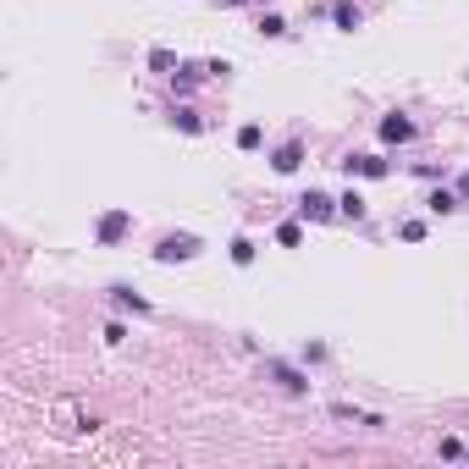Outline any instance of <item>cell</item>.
Segmentation results:
<instances>
[{
	"label": "cell",
	"mask_w": 469,
	"mask_h": 469,
	"mask_svg": "<svg viewBox=\"0 0 469 469\" xmlns=\"http://www.w3.org/2000/svg\"><path fill=\"white\" fill-rule=\"evenodd\" d=\"M193 254H199V237H188V232L160 237V249H155V259H160V265H177V259H193Z\"/></svg>",
	"instance_id": "6da1fadb"
},
{
	"label": "cell",
	"mask_w": 469,
	"mask_h": 469,
	"mask_svg": "<svg viewBox=\"0 0 469 469\" xmlns=\"http://www.w3.org/2000/svg\"><path fill=\"white\" fill-rule=\"evenodd\" d=\"M331 17H337V28H342V34H354V28H359V6L337 0V6H331Z\"/></svg>",
	"instance_id": "52a82bcc"
},
{
	"label": "cell",
	"mask_w": 469,
	"mask_h": 469,
	"mask_svg": "<svg viewBox=\"0 0 469 469\" xmlns=\"http://www.w3.org/2000/svg\"><path fill=\"white\" fill-rule=\"evenodd\" d=\"M110 299L122 304V309H138V315H144V309H150V299H138V293H133V287H110Z\"/></svg>",
	"instance_id": "8fae6325"
},
{
	"label": "cell",
	"mask_w": 469,
	"mask_h": 469,
	"mask_svg": "<svg viewBox=\"0 0 469 469\" xmlns=\"http://www.w3.org/2000/svg\"><path fill=\"white\" fill-rule=\"evenodd\" d=\"M299 160H304V144H282V150L271 155V166H277L282 177H287V171H299Z\"/></svg>",
	"instance_id": "8992f818"
},
{
	"label": "cell",
	"mask_w": 469,
	"mask_h": 469,
	"mask_svg": "<svg viewBox=\"0 0 469 469\" xmlns=\"http://www.w3.org/2000/svg\"><path fill=\"white\" fill-rule=\"evenodd\" d=\"M171 61H177V56H171V50H150V66H155V72H166Z\"/></svg>",
	"instance_id": "ac0fdd59"
},
{
	"label": "cell",
	"mask_w": 469,
	"mask_h": 469,
	"mask_svg": "<svg viewBox=\"0 0 469 469\" xmlns=\"http://www.w3.org/2000/svg\"><path fill=\"white\" fill-rule=\"evenodd\" d=\"M398 237H403V243H420V237H426V221H403V227H398Z\"/></svg>",
	"instance_id": "2e32d148"
},
{
	"label": "cell",
	"mask_w": 469,
	"mask_h": 469,
	"mask_svg": "<svg viewBox=\"0 0 469 469\" xmlns=\"http://www.w3.org/2000/svg\"><path fill=\"white\" fill-rule=\"evenodd\" d=\"M259 144H265V128H259V122H243V128H237V150H259Z\"/></svg>",
	"instance_id": "ba28073f"
},
{
	"label": "cell",
	"mask_w": 469,
	"mask_h": 469,
	"mask_svg": "<svg viewBox=\"0 0 469 469\" xmlns=\"http://www.w3.org/2000/svg\"><path fill=\"white\" fill-rule=\"evenodd\" d=\"M299 210L309 215V221H331V215H337V199H326V193H304Z\"/></svg>",
	"instance_id": "277c9868"
},
{
	"label": "cell",
	"mask_w": 469,
	"mask_h": 469,
	"mask_svg": "<svg viewBox=\"0 0 469 469\" xmlns=\"http://www.w3.org/2000/svg\"><path fill=\"white\" fill-rule=\"evenodd\" d=\"M128 227H133V215H128V210H110V215H100L94 237H100V243H116V237L128 232Z\"/></svg>",
	"instance_id": "3957f363"
},
{
	"label": "cell",
	"mask_w": 469,
	"mask_h": 469,
	"mask_svg": "<svg viewBox=\"0 0 469 469\" xmlns=\"http://www.w3.org/2000/svg\"><path fill=\"white\" fill-rule=\"evenodd\" d=\"M277 243H287V249H299V243H304L299 221H282V227H277Z\"/></svg>",
	"instance_id": "4fadbf2b"
},
{
	"label": "cell",
	"mask_w": 469,
	"mask_h": 469,
	"mask_svg": "<svg viewBox=\"0 0 469 469\" xmlns=\"http://www.w3.org/2000/svg\"><path fill=\"white\" fill-rule=\"evenodd\" d=\"M337 210L348 215V221H364V193H342V199H337Z\"/></svg>",
	"instance_id": "7c38bea8"
},
{
	"label": "cell",
	"mask_w": 469,
	"mask_h": 469,
	"mask_svg": "<svg viewBox=\"0 0 469 469\" xmlns=\"http://www.w3.org/2000/svg\"><path fill=\"white\" fill-rule=\"evenodd\" d=\"M259 34H265V39H282V34H287V22H282V17H259Z\"/></svg>",
	"instance_id": "9a60e30c"
},
{
	"label": "cell",
	"mask_w": 469,
	"mask_h": 469,
	"mask_svg": "<svg viewBox=\"0 0 469 469\" xmlns=\"http://www.w3.org/2000/svg\"><path fill=\"white\" fill-rule=\"evenodd\" d=\"M227 6H243V0H227Z\"/></svg>",
	"instance_id": "ffe728a7"
},
{
	"label": "cell",
	"mask_w": 469,
	"mask_h": 469,
	"mask_svg": "<svg viewBox=\"0 0 469 469\" xmlns=\"http://www.w3.org/2000/svg\"><path fill=\"white\" fill-rule=\"evenodd\" d=\"M171 122H177V128H182V133H199V128H205V122H199V116H193V110H177V116H171Z\"/></svg>",
	"instance_id": "e0dca14e"
},
{
	"label": "cell",
	"mask_w": 469,
	"mask_h": 469,
	"mask_svg": "<svg viewBox=\"0 0 469 469\" xmlns=\"http://www.w3.org/2000/svg\"><path fill=\"white\" fill-rule=\"evenodd\" d=\"M426 205H431V215H448V210H458V193L436 188V193H431V199H426Z\"/></svg>",
	"instance_id": "30bf717a"
},
{
	"label": "cell",
	"mask_w": 469,
	"mask_h": 469,
	"mask_svg": "<svg viewBox=\"0 0 469 469\" xmlns=\"http://www.w3.org/2000/svg\"><path fill=\"white\" fill-rule=\"evenodd\" d=\"M271 376H277V381L287 386V392H309V381H304L299 370H287V364H271Z\"/></svg>",
	"instance_id": "9c48e42d"
},
{
	"label": "cell",
	"mask_w": 469,
	"mask_h": 469,
	"mask_svg": "<svg viewBox=\"0 0 469 469\" xmlns=\"http://www.w3.org/2000/svg\"><path fill=\"white\" fill-rule=\"evenodd\" d=\"M232 259L237 265H254V243H249V237H232Z\"/></svg>",
	"instance_id": "5bb4252c"
},
{
	"label": "cell",
	"mask_w": 469,
	"mask_h": 469,
	"mask_svg": "<svg viewBox=\"0 0 469 469\" xmlns=\"http://www.w3.org/2000/svg\"><path fill=\"white\" fill-rule=\"evenodd\" d=\"M342 171H348V177H386V160L381 155H348V160H342Z\"/></svg>",
	"instance_id": "7a4b0ae2"
},
{
	"label": "cell",
	"mask_w": 469,
	"mask_h": 469,
	"mask_svg": "<svg viewBox=\"0 0 469 469\" xmlns=\"http://www.w3.org/2000/svg\"><path fill=\"white\" fill-rule=\"evenodd\" d=\"M458 199H469V171H464V177H458Z\"/></svg>",
	"instance_id": "d6986e66"
},
{
	"label": "cell",
	"mask_w": 469,
	"mask_h": 469,
	"mask_svg": "<svg viewBox=\"0 0 469 469\" xmlns=\"http://www.w3.org/2000/svg\"><path fill=\"white\" fill-rule=\"evenodd\" d=\"M381 138H386V144H408V138H414V122L392 110V116H386V122H381Z\"/></svg>",
	"instance_id": "5b68a950"
}]
</instances>
